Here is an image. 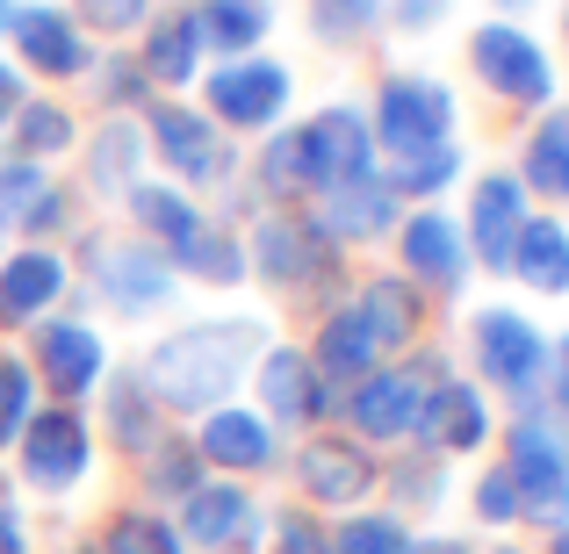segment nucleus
Listing matches in <instances>:
<instances>
[{
	"label": "nucleus",
	"instance_id": "nucleus-1",
	"mask_svg": "<svg viewBox=\"0 0 569 554\" xmlns=\"http://www.w3.org/2000/svg\"><path fill=\"white\" fill-rule=\"evenodd\" d=\"M274 346L260 318H209V324H181L167 332L152 353H144L138 382L152 389L159 411H181V417H202L217 403H231V389L260 367V353Z\"/></svg>",
	"mask_w": 569,
	"mask_h": 554
},
{
	"label": "nucleus",
	"instance_id": "nucleus-2",
	"mask_svg": "<svg viewBox=\"0 0 569 554\" xmlns=\"http://www.w3.org/2000/svg\"><path fill=\"white\" fill-rule=\"evenodd\" d=\"M505 475L519 490V518L541 526H569V432L548 411H519L505 432Z\"/></svg>",
	"mask_w": 569,
	"mask_h": 554
},
{
	"label": "nucleus",
	"instance_id": "nucleus-3",
	"mask_svg": "<svg viewBox=\"0 0 569 554\" xmlns=\"http://www.w3.org/2000/svg\"><path fill=\"white\" fill-rule=\"evenodd\" d=\"M296 101V72L281 58H217V72H202V115L223 130V138H252V130H281Z\"/></svg>",
	"mask_w": 569,
	"mask_h": 554
},
{
	"label": "nucleus",
	"instance_id": "nucleus-4",
	"mask_svg": "<svg viewBox=\"0 0 569 554\" xmlns=\"http://www.w3.org/2000/svg\"><path fill=\"white\" fill-rule=\"evenodd\" d=\"M455 87L447 80H426V72H389L376 87V115H368V130H376V152L389 159H418V152H440V144H455Z\"/></svg>",
	"mask_w": 569,
	"mask_h": 554
},
{
	"label": "nucleus",
	"instance_id": "nucleus-5",
	"mask_svg": "<svg viewBox=\"0 0 569 554\" xmlns=\"http://www.w3.org/2000/svg\"><path fill=\"white\" fill-rule=\"evenodd\" d=\"M440 361L432 353H418V361H382L376 374H361V382L347 389V425L353 440H376V446H397V440H418V417H426V396L432 382H440Z\"/></svg>",
	"mask_w": 569,
	"mask_h": 554
},
{
	"label": "nucleus",
	"instance_id": "nucleus-6",
	"mask_svg": "<svg viewBox=\"0 0 569 554\" xmlns=\"http://www.w3.org/2000/svg\"><path fill=\"white\" fill-rule=\"evenodd\" d=\"M144 152H159V167L173 173V188H223L238 173V152L202 109L188 101H144Z\"/></svg>",
	"mask_w": 569,
	"mask_h": 554
},
{
	"label": "nucleus",
	"instance_id": "nucleus-7",
	"mask_svg": "<svg viewBox=\"0 0 569 554\" xmlns=\"http://www.w3.org/2000/svg\"><path fill=\"white\" fill-rule=\"evenodd\" d=\"M469 66H476V80L498 101H512V109H556V58L541 51L533 29L505 22V14H490L469 37Z\"/></svg>",
	"mask_w": 569,
	"mask_h": 554
},
{
	"label": "nucleus",
	"instance_id": "nucleus-8",
	"mask_svg": "<svg viewBox=\"0 0 569 554\" xmlns=\"http://www.w3.org/2000/svg\"><path fill=\"white\" fill-rule=\"evenodd\" d=\"M296 159H303V194H332L376 173V130H368V109L353 101H332L310 123H296Z\"/></svg>",
	"mask_w": 569,
	"mask_h": 554
},
{
	"label": "nucleus",
	"instance_id": "nucleus-9",
	"mask_svg": "<svg viewBox=\"0 0 569 554\" xmlns=\"http://www.w3.org/2000/svg\"><path fill=\"white\" fill-rule=\"evenodd\" d=\"M246 266L267 281V289H325L339 274V245L296 209H267L246 238Z\"/></svg>",
	"mask_w": 569,
	"mask_h": 554
},
{
	"label": "nucleus",
	"instance_id": "nucleus-10",
	"mask_svg": "<svg viewBox=\"0 0 569 554\" xmlns=\"http://www.w3.org/2000/svg\"><path fill=\"white\" fill-rule=\"evenodd\" d=\"M87 274H94V295L123 318H152L159 303H173V260L144 238H87Z\"/></svg>",
	"mask_w": 569,
	"mask_h": 554
},
{
	"label": "nucleus",
	"instance_id": "nucleus-11",
	"mask_svg": "<svg viewBox=\"0 0 569 554\" xmlns=\"http://www.w3.org/2000/svg\"><path fill=\"white\" fill-rule=\"evenodd\" d=\"M469 346H476V367H483L490 389H505V396H519V403L541 396V382H548V339H541V324H533V318H519V310H505V303L498 310H476Z\"/></svg>",
	"mask_w": 569,
	"mask_h": 554
},
{
	"label": "nucleus",
	"instance_id": "nucleus-12",
	"mask_svg": "<svg viewBox=\"0 0 569 554\" xmlns=\"http://www.w3.org/2000/svg\"><path fill=\"white\" fill-rule=\"evenodd\" d=\"M14 454H22V483L29 490L66 497V490H80L87 469H94V432H87V417L72 411V403H51V411H29Z\"/></svg>",
	"mask_w": 569,
	"mask_h": 554
},
{
	"label": "nucleus",
	"instance_id": "nucleus-13",
	"mask_svg": "<svg viewBox=\"0 0 569 554\" xmlns=\"http://www.w3.org/2000/svg\"><path fill=\"white\" fill-rule=\"evenodd\" d=\"M109 374V346L87 318H43L29 324V382H43L58 403H80Z\"/></svg>",
	"mask_w": 569,
	"mask_h": 554
},
{
	"label": "nucleus",
	"instance_id": "nucleus-14",
	"mask_svg": "<svg viewBox=\"0 0 569 554\" xmlns=\"http://www.w3.org/2000/svg\"><path fill=\"white\" fill-rule=\"evenodd\" d=\"M8 43H14V58H22V72H43V80H80V72H94V43L72 22V8H58V0H14Z\"/></svg>",
	"mask_w": 569,
	"mask_h": 554
},
{
	"label": "nucleus",
	"instance_id": "nucleus-15",
	"mask_svg": "<svg viewBox=\"0 0 569 554\" xmlns=\"http://www.w3.org/2000/svg\"><path fill=\"white\" fill-rule=\"evenodd\" d=\"M397 252H403V281H411V289H432V295H461L469 274H476L461 223L447 216V209H432V202L397 223Z\"/></svg>",
	"mask_w": 569,
	"mask_h": 554
},
{
	"label": "nucleus",
	"instance_id": "nucleus-16",
	"mask_svg": "<svg viewBox=\"0 0 569 554\" xmlns=\"http://www.w3.org/2000/svg\"><path fill=\"white\" fill-rule=\"evenodd\" d=\"M181 541L209 547V554H252L267 533V512L252 504L246 483H231V475H217V483H194L181 497Z\"/></svg>",
	"mask_w": 569,
	"mask_h": 554
},
{
	"label": "nucleus",
	"instance_id": "nucleus-17",
	"mask_svg": "<svg viewBox=\"0 0 569 554\" xmlns=\"http://www.w3.org/2000/svg\"><path fill=\"white\" fill-rule=\"evenodd\" d=\"M72 289V266L58 245H22L0 252V332H22V324H43Z\"/></svg>",
	"mask_w": 569,
	"mask_h": 554
},
{
	"label": "nucleus",
	"instance_id": "nucleus-18",
	"mask_svg": "<svg viewBox=\"0 0 569 554\" xmlns=\"http://www.w3.org/2000/svg\"><path fill=\"white\" fill-rule=\"evenodd\" d=\"M252 382H260V403H267V425H325L332 417V382H325L318 367H310L303 346H267L260 367H252Z\"/></svg>",
	"mask_w": 569,
	"mask_h": 554
},
{
	"label": "nucleus",
	"instance_id": "nucleus-19",
	"mask_svg": "<svg viewBox=\"0 0 569 554\" xmlns=\"http://www.w3.org/2000/svg\"><path fill=\"white\" fill-rule=\"evenodd\" d=\"M194 454L217 475H260V469L281 461V432L267 425L260 411H246V403H217V411H202V425H194Z\"/></svg>",
	"mask_w": 569,
	"mask_h": 554
},
{
	"label": "nucleus",
	"instance_id": "nucleus-20",
	"mask_svg": "<svg viewBox=\"0 0 569 554\" xmlns=\"http://www.w3.org/2000/svg\"><path fill=\"white\" fill-rule=\"evenodd\" d=\"M527 188H519V173H483L469 194V216H461V238H469V260L490 266V274H505L512 266V245L519 231H527Z\"/></svg>",
	"mask_w": 569,
	"mask_h": 554
},
{
	"label": "nucleus",
	"instance_id": "nucleus-21",
	"mask_svg": "<svg viewBox=\"0 0 569 554\" xmlns=\"http://www.w3.org/2000/svg\"><path fill=\"white\" fill-rule=\"evenodd\" d=\"M0 223L22 231L29 245H51L72 223V194L51 181V167L37 159H0Z\"/></svg>",
	"mask_w": 569,
	"mask_h": 554
},
{
	"label": "nucleus",
	"instance_id": "nucleus-22",
	"mask_svg": "<svg viewBox=\"0 0 569 554\" xmlns=\"http://www.w3.org/2000/svg\"><path fill=\"white\" fill-rule=\"evenodd\" d=\"M296 483H303V497H310V504H361L368 490L382 483V461L368 454L361 440L318 432V440L296 454Z\"/></svg>",
	"mask_w": 569,
	"mask_h": 554
},
{
	"label": "nucleus",
	"instance_id": "nucleus-23",
	"mask_svg": "<svg viewBox=\"0 0 569 554\" xmlns=\"http://www.w3.org/2000/svg\"><path fill=\"white\" fill-rule=\"evenodd\" d=\"M310 223H318V231L332 238V245H376V238H389V231L403 223V202L389 194L382 173H368V181H353V188L318 194Z\"/></svg>",
	"mask_w": 569,
	"mask_h": 554
},
{
	"label": "nucleus",
	"instance_id": "nucleus-24",
	"mask_svg": "<svg viewBox=\"0 0 569 554\" xmlns=\"http://www.w3.org/2000/svg\"><path fill=\"white\" fill-rule=\"evenodd\" d=\"M418 440H426V454H476V446L490 440V403L476 382H455V374H440L426 396V417H418Z\"/></svg>",
	"mask_w": 569,
	"mask_h": 554
},
{
	"label": "nucleus",
	"instance_id": "nucleus-25",
	"mask_svg": "<svg viewBox=\"0 0 569 554\" xmlns=\"http://www.w3.org/2000/svg\"><path fill=\"white\" fill-rule=\"evenodd\" d=\"M353 310H361V324H368V339H376L382 361L411 353L418 332H426V295H418L403 274H376L361 295H353Z\"/></svg>",
	"mask_w": 569,
	"mask_h": 554
},
{
	"label": "nucleus",
	"instance_id": "nucleus-26",
	"mask_svg": "<svg viewBox=\"0 0 569 554\" xmlns=\"http://www.w3.org/2000/svg\"><path fill=\"white\" fill-rule=\"evenodd\" d=\"M202 29H194V8H159L152 22H144V51H138V66H144V80H152V94L159 87H194L202 80Z\"/></svg>",
	"mask_w": 569,
	"mask_h": 554
},
{
	"label": "nucleus",
	"instance_id": "nucleus-27",
	"mask_svg": "<svg viewBox=\"0 0 569 554\" xmlns=\"http://www.w3.org/2000/svg\"><path fill=\"white\" fill-rule=\"evenodd\" d=\"M310 367L332 382V396H339V389H353L361 374H376V367H382V353H376V339H368V324H361V310H353V303H339L332 318L318 324Z\"/></svg>",
	"mask_w": 569,
	"mask_h": 554
},
{
	"label": "nucleus",
	"instance_id": "nucleus-28",
	"mask_svg": "<svg viewBox=\"0 0 569 554\" xmlns=\"http://www.w3.org/2000/svg\"><path fill=\"white\" fill-rule=\"evenodd\" d=\"M101 417H109V440L138 461L167 440V417H159L152 389H144L138 374H101Z\"/></svg>",
	"mask_w": 569,
	"mask_h": 554
},
{
	"label": "nucleus",
	"instance_id": "nucleus-29",
	"mask_svg": "<svg viewBox=\"0 0 569 554\" xmlns=\"http://www.w3.org/2000/svg\"><path fill=\"white\" fill-rule=\"evenodd\" d=\"M194 29H202V51L252 58L274 29V0H194Z\"/></svg>",
	"mask_w": 569,
	"mask_h": 554
},
{
	"label": "nucleus",
	"instance_id": "nucleus-30",
	"mask_svg": "<svg viewBox=\"0 0 569 554\" xmlns=\"http://www.w3.org/2000/svg\"><path fill=\"white\" fill-rule=\"evenodd\" d=\"M173 260V274H188V281H209V289H238V281L252 274L246 266V238L238 231H223V223H194V231L181 238V245L167 252Z\"/></svg>",
	"mask_w": 569,
	"mask_h": 554
},
{
	"label": "nucleus",
	"instance_id": "nucleus-31",
	"mask_svg": "<svg viewBox=\"0 0 569 554\" xmlns=\"http://www.w3.org/2000/svg\"><path fill=\"white\" fill-rule=\"evenodd\" d=\"M519 188L548 194V202H569V101L562 109H541V123L527 130V152H519Z\"/></svg>",
	"mask_w": 569,
	"mask_h": 554
},
{
	"label": "nucleus",
	"instance_id": "nucleus-32",
	"mask_svg": "<svg viewBox=\"0 0 569 554\" xmlns=\"http://www.w3.org/2000/svg\"><path fill=\"white\" fill-rule=\"evenodd\" d=\"M505 274H519L533 295H569V231H562V216H527Z\"/></svg>",
	"mask_w": 569,
	"mask_h": 554
},
{
	"label": "nucleus",
	"instance_id": "nucleus-33",
	"mask_svg": "<svg viewBox=\"0 0 569 554\" xmlns=\"http://www.w3.org/2000/svg\"><path fill=\"white\" fill-rule=\"evenodd\" d=\"M138 181H144V130L123 123V115H109L101 138L87 144V188L94 194H130Z\"/></svg>",
	"mask_w": 569,
	"mask_h": 554
},
{
	"label": "nucleus",
	"instance_id": "nucleus-34",
	"mask_svg": "<svg viewBox=\"0 0 569 554\" xmlns=\"http://www.w3.org/2000/svg\"><path fill=\"white\" fill-rule=\"evenodd\" d=\"M130 202V216H138V231H144V245H159V252H173L181 238L202 223V209H194V194L188 188H173V181H138L123 194Z\"/></svg>",
	"mask_w": 569,
	"mask_h": 554
},
{
	"label": "nucleus",
	"instance_id": "nucleus-35",
	"mask_svg": "<svg viewBox=\"0 0 569 554\" xmlns=\"http://www.w3.org/2000/svg\"><path fill=\"white\" fill-rule=\"evenodd\" d=\"M80 144V123H72V109L66 101H22L14 109V159H58V152H72Z\"/></svg>",
	"mask_w": 569,
	"mask_h": 554
},
{
	"label": "nucleus",
	"instance_id": "nucleus-36",
	"mask_svg": "<svg viewBox=\"0 0 569 554\" xmlns=\"http://www.w3.org/2000/svg\"><path fill=\"white\" fill-rule=\"evenodd\" d=\"M382 181L397 202H432L440 188L461 181V144H440V152H418V159H389Z\"/></svg>",
	"mask_w": 569,
	"mask_h": 554
},
{
	"label": "nucleus",
	"instance_id": "nucleus-37",
	"mask_svg": "<svg viewBox=\"0 0 569 554\" xmlns=\"http://www.w3.org/2000/svg\"><path fill=\"white\" fill-rule=\"evenodd\" d=\"M194 483H209L202 454H194V440H159L152 454H144V490H152L159 504H181Z\"/></svg>",
	"mask_w": 569,
	"mask_h": 554
},
{
	"label": "nucleus",
	"instance_id": "nucleus-38",
	"mask_svg": "<svg viewBox=\"0 0 569 554\" xmlns=\"http://www.w3.org/2000/svg\"><path fill=\"white\" fill-rule=\"evenodd\" d=\"M101 547H109V554H188V541L159 512H116Z\"/></svg>",
	"mask_w": 569,
	"mask_h": 554
},
{
	"label": "nucleus",
	"instance_id": "nucleus-39",
	"mask_svg": "<svg viewBox=\"0 0 569 554\" xmlns=\"http://www.w3.org/2000/svg\"><path fill=\"white\" fill-rule=\"evenodd\" d=\"M252 181H260L267 202H289V194H303V159H296V123L274 130V138L260 144V159H252Z\"/></svg>",
	"mask_w": 569,
	"mask_h": 554
},
{
	"label": "nucleus",
	"instance_id": "nucleus-40",
	"mask_svg": "<svg viewBox=\"0 0 569 554\" xmlns=\"http://www.w3.org/2000/svg\"><path fill=\"white\" fill-rule=\"evenodd\" d=\"M332 554H411V533L389 512H353L347 526L332 533Z\"/></svg>",
	"mask_w": 569,
	"mask_h": 554
},
{
	"label": "nucleus",
	"instance_id": "nucleus-41",
	"mask_svg": "<svg viewBox=\"0 0 569 554\" xmlns=\"http://www.w3.org/2000/svg\"><path fill=\"white\" fill-rule=\"evenodd\" d=\"M94 94H101V109L109 115H123V109H144V101H159L152 94V80H144V66L130 51H109L101 58V72H94Z\"/></svg>",
	"mask_w": 569,
	"mask_h": 554
},
{
	"label": "nucleus",
	"instance_id": "nucleus-42",
	"mask_svg": "<svg viewBox=\"0 0 569 554\" xmlns=\"http://www.w3.org/2000/svg\"><path fill=\"white\" fill-rule=\"evenodd\" d=\"M389 14V0H310V29H318L325 43H353V37H368Z\"/></svg>",
	"mask_w": 569,
	"mask_h": 554
},
{
	"label": "nucleus",
	"instance_id": "nucleus-43",
	"mask_svg": "<svg viewBox=\"0 0 569 554\" xmlns=\"http://www.w3.org/2000/svg\"><path fill=\"white\" fill-rule=\"evenodd\" d=\"M29 411H37V382H29V361L0 353V454H8V446L22 440Z\"/></svg>",
	"mask_w": 569,
	"mask_h": 554
},
{
	"label": "nucleus",
	"instance_id": "nucleus-44",
	"mask_svg": "<svg viewBox=\"0 0 569 554\" xmlns=\"http://www.w3.org/2000/svg\"><path fill=\"white\" fill-rule=\"evenodd\" d=\"M72 22L101 29V37H130L152 22V0H72Z\"/></svg>",
	"mask_w": 569,
	"mask_h": 554
},
{
	"label": "nucleus",
	"instance_id": "nucleus-45",
	"mask_svg": "<svg viewBox=\"0 0 569 554\" xmlns=\"http://www.w3.org/2000/svg\"><path fill=\"white\" fill-rule=\"evenodd\" d=\"M274 554H332V533L310 512H281L274 518Z\"/></svg>",
	"mask_w": 569,
	"mask_h": 554
},
{
	"label": "nucleus",
	"instance_id": "nucleus-46",
	"mask_svg": "<svg viewBox=\"0 0 569 554\" xmlns=\"http://www.w3.org/2000/svg\"><path fill=\"white\" fill-rule=\"evenodd\" d=\"M476 518H483V526H512L519 518V490H512L505 469H490L483 483H476Z\"/></svg>",
	"mask_w": 569,
	"mask_h": 554
},
{
	"label": "nucleus",
	"instance_id": "nucleus-47",
	"mask_svg": "<svg viewBox=\"0 0 569 554\" xmlns=\"http://www.w3.org/2000/svg\"><path fill=\"white\" fill-rule=\"evenodd\" d=\"M447 8H455V0H389V22H397V29H411V37H418V29H432Z\"/></svg>",
	"mask_w": 569,
	"mask_h": 554
},
{
	"label": "nucleus",
	"instance_id": "nucleus-48",
	"mask_svg": "<svg viewBox=\"0 0 569 554\" xmlns=\"http://www.w3.org/2000/svg\"><path fill=\"white\" fill-rule=\"evenodd\" d=\"M29 101V80H22V66H8V58H0V130L14 123V109H22Z\"/></svg>",
	"mask_w": 569,
	"mask_h": 554
},
{
	"label": "nucleus",
	"instance_id": "nucleus-49",
	"mask_svg": "<svg viewBox=\"0 0 569 554\" xmlns=\"http://www.w3.org/2000/svg\"><path fill=\"white\" fill-rule=\"evenodd\" d=\"M548 396H556V411L569 417V339H562V346H548Z\"/></svg>",
	"mask_w": 569,
	"mask_h": 554
},
{
	"label": "nucleus",
	"instance_id": "nucleus-50",
	"mask_svg": "<svg viewBox=\"0 0 569 554\" xmlns=\"http://www.w3.org/2000/svg\"><path fill=\"white\" fill-rule=\"evenodd\" d=\"M0 554H29V533H22V518H14L8 497H0Z\"/></svg>",
	"mask_w": 569,
	"mask_h": 554
},
{
	"label": "nucleus",
	"instance_id": "nucleus-51",
	"mask_svg": "<svg viewBox=\"0 0 569 554\" xmlns=\"http://www.w3.org/2000/svg\"><path fill=\"white\" fill-rule=\"evenodd\" d=\"M411 554H469V541H447V533H432V541H411Z\"/></svg>",
	"mask_w": 569,
	"mask_h": 554
},
{
	"label": "nucleus",
	"instance_id": "nucleus-52",
	"mask_svg": "<svg viewBox=\"0 0 569 554\" xmlns=\"http://www.w3.org/2000/svg\"><path fill=\"white\" fill-rule=\"evenodd\" d=\"M490 8H498V14H505V22H512V14H527V8H533V0H490Z\"/></svg>",
	"mask_w": 569,
	"mask_h": 554
},
{
	"label": "nucleus",
	"instance_id": "nucleus-53",
	"mask_svg": "<svg viewBox=\"0 0 569 554\" xmlns=\"http://www.w3.org/2000/svg\"><path fill=\"white\" fill-rule=\"evenodd\" d=\"M8 22H14V0H0V37H8Z\"/></svg>",
	"mask_w": 569,
	"mask_h": 554
},
{
	"label": "nucleus",
	"instance_id": "nucleus-54",
	"mask_svg": "<svg viewBox=\"0 0 569 554\" xmlns=\"http://www.w3.org/2000/svg\"><path fill=\"white\" fill-rule=\"evenodd\" d=\"M556 554H569V526H556Z\"/></svg>",
	"mask_w": 569,
	"mask_h": 554
},
{
	"label": "nucleus",
	"instance_id": "nucleus-55",
	"mask_svg": "<svg viewBox=\"0 0 569 554\" xmlns=\"http://www.w3.org/2000/svg\"><path fill=\"white\" fill-rule=\"evenodd\" d=\"M562 43H569V8H562Z\"/></svg>",
	"mask_w": 569,
	"mask_h": 554
},
{
	"label": "nucleus",
	"instance_id": "nucleus-56",
	"mask_svg": "<svg viewBox=\"0 0 569 554\" xmlns=\"http://www.w3.org/2000/svg\"><path fill=\"white\" fill-rule=\"evenodd\" d=\"M0 252H8V223H0Z\"/></svg>",
	"mask_w": 569,
	"mask_h": 554
},
{
	"label": "nucleus",
	"instance_id": "nucleus-57",
	"mask_svg": "<svg viewBox=\"0 0 569 554\" xmlns=\"http://www.w3.org/2000/svg\"><path fill=\"white\" fill-rule=\"evenodd\" d=\"M490 554H519V547H490Z\"/></svg>",
	"mask_w": 569,
	"mask_h": 554
}]
</instances>
